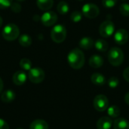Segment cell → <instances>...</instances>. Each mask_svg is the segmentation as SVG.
Listing matches in <instances>:
<instances>
[{
  "mask_svg": "<svg viewBox=\"0 0 129 129\" xmlns=\"http://www.w3.org/2000/svg\"><path fill=\"white\" fill-rule=\"evenodd\" d=\"M69 65L74 70L81 69L85 64V55L82 51L78 48H73L67 56Z\"/></svg>",
  "mask_w": 129,
  "mask_h": 129,
  "instance_id": "cell-1",
  "label": "cell"
},
{
  "mask_svg": "<svg viewBox=\"0 0 129 129\" xmlns=\"http://www.w3.org/2000/svg\"><path fill=\"white\" fill-rule=\"evenodd\" d=\"M108 60L113 67L120 66L124 60V53L119 48L113 47L108 52Z\"/></svg>",
  "mask_w": 129,
  "mask_h": 129,
  "instance_id": "cell-2",
  "label": "cell"
},
{
  "mask_svg": "<svg viewBox=\"0 0 129 129\" xmlns=\"http://www.w3.org/2000/svg\"><path fill=\"white\" fill-rule=\"evenodd\" d=\"M2 34L5 40L14 41L19 37L20 30L18 26L14 23H8L3 28Z\"/></svg>",
  "mask_w": 129,
  "mask_h": 129,
  "instance_id": "cell-3",
  "label": "cell"
},
{
  "mask_svg": "<svg viewBox=\"0 0 129 129\" xmlns=\"http://www.w3.org/2000/svg\"><path fill=\"white\" fill-rule=\"evenodd\" d=\"M51 39L56 43L63 42L67 37V29L64 26L61 24L55 25L51 32Z\"/></svg>",
  "mask_w": 129,
  "mask_h": 129,
  "instance_id": "cell-4",
  "label": "cell"
},
{
  "mask_svg": "<svg viewBox=\"0 0 129 129\" xmlns=\"http://www.w3.org/2000/svg\"><path fill=\"white\" fill-rule=\"evenodd\" d=\"M82 13L85 17L88 19H94L99 15L100 9L95 4L87 3L82 6Z\"/></svg>",
  "mask_w": 129,
  "mask_h": 129,
  "instance_id": "cell-5",
  "label": "cell"
},
{
  "mask_svg": "<svg viewBox=\"0 0 129 129\" xmlns=\"http://www.w3.org/2000/svg\"><path fill=\"white\" fill-rule=\"evenodd\" d=\"M45 72L41 68L35 67V68H31L29 70L28 77L29 81L33 83H36V84L41 83L45 79Z\"/></svg>",
  "mask_w": 129,
  "mask_h": 129,
  "instance_id": "cell-6",
  "label": "cell"
},
{
  "mask_svg": "<svg viewBox=\"0 0 129 129\" xmlns=\"http://www.w3.org/2000/svg\"><path fill=\"white\" fill-rule=\"evenodd\" d=\"M115 31V25L111 20L104 21L99 27V33L102 37L109 38Z\"/></svg>",
  "mask_w": 129,
  "mask_h": 129,
  "instance_id": "cell-7",
  "label": "cell"
},
{
  "mask_svg": "<svg viewBox=\"0 0 129 129\" xmlns=\"http://www.w3.org/2000/svg\"><path fill=\"white\" fill-rule=\"evenodd\" d=\"M93 105L96 110L104 112L109 107V100L107 96L104 94H98L94 98Z\"/></svg>",
  "mask_w": 129,
  "mask_h": 129,
  "instance_id": "cell-8",
  "label": "cell"
},
{
  "mask_svg": "<svg viewBox=\"0 0 129 129\" xmlns=\"http://www.w3.org/2000/svg\"><path fill=\"white\" fill-rule=\"evenodd\" d=\"M57 20V15L55 12L49 11L45 12L41 17V21L45 26H51L55 24Z\"/></svg>",
  "mask_w": 129,
  "mask_h": 129,
  "instance_id": "cell-9",
  "label": "cell"
},
{
  "mask_svg": "<svg viewBox=\"0 0 129 129\" xmlns=\"http://www.w3.org/2000/svg\"><path fill=\"white\" fill-rule=\"evenodd\" d=\"M129 39L128 33L125 29H119L114 35V41L119 45H123L128 42Z\"/></svg>",
  "mask_w": 129,
  "mask_h": 129,
  "instance_id": "cell-10",
  "label": "cell"
},
{
  "mask_svg": "<svg viewBox=\"0 0 129 129\" xmlns=\"http://www.w3.org/2000/svg\"><path fill=\"white\" fill-rule=\"evenodd\" d=\"M113 120L110 117H101L97 122L98 129H110L113 125Z\"/></svg>",
  "mask_w": 129,
  "mask_h": 129,
  "instance_id": "cell-11",
  "label": "cell"
},
{
  "mask_svg": "<svg viewBox=\"0 0 129 129\" xmlns=\"http://www.w3.org/2000/svg\"><path fill=\"white\" fill-rule=\"evenodd\" d=\"M12 80L16 85H22L26 81V75L23 71H17L13 75Z\"/></svg>",
  "mask_w": 129,
  "mask_h": 129,
  "instance_id": "cell-12",
  "label": "cell"
},
{
  "mask_svg": "<svg viewBox=\"0 0 129 129\" xmlns=\"http://www.w3.org/2000/svg\"><path fill=\"white\" fill-rule=\"evenodd\" d=\"M79 45L82 49L89 50L94 45V42L92 38L85 36V37H83V38H82L80 39Z\"/></svg>",
  "mask_w": 129,
  "mask_h": 129,
  "instance_id": "cell-13",
  "label": "cell"
},
{
  "mask_svg": "<svg viewBox=\"0 0 129 129\" xmlns=\"http://www.w3.org/2000/svg\"><path fill=\"white\" fill-rule=\"evenodd\" d=\"M104 64V59L101 56L98 54L92 55L89 59V65L92 68H100Z\"/></svg>",
  "mask_w": 129,
  "mask_h": 129,
  "instance_id": "cell-14",
  "label": "cell"
},
{
  "mask_svg": "<svg viewBox=\"0 0 129 129\" xmlns=\"http://www.w3.org/2000/svg\"><path fill=\"white\" fill-rule=\"evenodd\" d=\"M114 129H129V122L125 118H116L113 122Z\"/></svg>",
  "mask_w": 129,
  "mask_h": 129,
  "instance_id": "cell-15",
  "label": "cell"
},
{
  "mask_svg": "<svg viewBox=\"0 0 129 129\" xmlns=\"http://www.w3.org/2000/svg\"><path fill=\"white\" fill-rule=\"evenodd\" d=\"M91 81L93 84H94L96 85H103L106 82V78L101 73H95L91 75Z\"/></svg>",
  "mask_w": 129,
  "mask_h": 129,
  "instance_id": "cell-16",
  "label": "cell"
},
{
  "mask_svg": "<svg viewBox=\"0 0 129 129\" xmlns=\"http://www.w3.org/2000/svg\"><path fill=\"white\" fill-rule=\"evenodd\" d=\"M16 98L15 93L12 90H6L1 94V100L5 103H11Z\"/></svg>",
  "mask_w": 129,
  "mask_h": 129,
  "instance_id": "cell-17",
  "label": "cell"
},
{
  "mask_svg": "<svg viewBox=\"0 0 129 129\" xmlns=\"http://www.w3.org/2000/svg\"><path fill=\"white\" fill-rule=\"evenodd\" d=\"M37 6L42 11H48L51 9L54 5V0H36Z\"/></svg>",
  "mask_w": 129,
  "mask_h": 129,
  "instance_id": "cell-18",
  "label": "cell"
},
{
  "mask_svg": "<svg viewBox=\"0 0 129 129\" xmlns=\"http://www.w3.org/2000/svg\"><path fill=\"white\" fill-rule=\"evenodd\" d=\"M29 129H48V125L45 120L36 119L30 124Z\"/></svg>",
  "mask_w": 129,
  "mask_h": 129,
  "instance_id": "cell-19",
  "label": "cell"
},
{
  "mask_svg": "<svg viewBox=\"0 0 129 129\" xmlns=\"http://www.w3.org/2000/svg\"><path fill=\"white\" fill-rule=\"evenodd\" d=\"M94 47L98 51H99L101 52H105L107 51V49L109 48V45L107 41L100 39H98L94 42Z\"/></svg>",
  "mask_w": 129,
  "mask_h": 129,
  "instance_id": "cell-20",
  "label": "cell"
},
{
  "mask_svg": "<svg viewBox=\"0 0 129 129\" xmlns=\"http://www.w3.org/2000/svg\"><path fill=\"white\" fill-rule=\"evenodd\" d=\"M18 42L23 47H29L32 44V39L27 34H23L18 37Z\"/></svg>",
  "mask_w": 129,
  "mask_h": 129,
  "instance_id": "cell-21",
  "label": "cell"
},
{
  "mask_svg": "<svg viewBox=\"0 0 129 129\" xmlns=\"http://www.w3.org/2000/svg\"><path fill=\"white\" fill-rule=\"evenodd\" d=\"M107 113L110 118L116 119L120 115V109L116 105H112L107 108Z\"/></svg>",
  "mask_w": 129,
  "mask_h": 129,
  "instance_id": "cell-22",
  "label": "cell"
},
{
  "mask_svg": "<svg viewBox=\"0 0 129 129\" xmlns=\"http://www.w3.org/2000/svg\"><path fill=\"white\" fill-rule=\"evenodd\" d=\"M57 10L60 14H66L69 12L70 7H69V5L66 2L61 1L58 3L57 6Z\"/></svg>",
  "mask_w": 129,
  "mask_h": 129,
  "instance_id": "cell-23",
  "label": "cell"
},
{
  "mask_svg": "<svg viewBox=\"0 0 129 129\" xmlns=\"http://www.w3.org/2000/svg\"><path fill=\"white\" fill-rule=\"evenodd\" d=\"M20 67L24 70H29L32 67V63L28 58H23L20 61Z\"/></svg>",
  "mask_w": 129,
  "mask_h": 129,
  "instance_id": "cell-24",
  "label": "cell"
},
{
  "mask_svg": "<svg viewBox=\"0 0 129 129\" xmlns=\"http://www.w3.org/2000/svg\"><path fill=\"white\" fill-rule=\"evenodd\" d=\"M82 13L81 11H75L73 12H72V14H70V19L74 23H78L79 21L82 20Z\"/></svg>",
  "mask_w": 129,
  "mask_h": 129,
  "instance_id": "cell-25",
  "label": "cell"
},
{
  "mask_svg": "<svg viewBox=\"0 0 129 129\" xmlns=\"http://www.w3.org/2000/svg\"><path fill=\"white\" fill-rule=\"evenodd\" d=\"M119 11L122 15L125 17L129 16V4L128 3H123L119 6Z\"/></svg>",
  "mask_w": 129,
  "mask_h": 129,
  "instance_id": "cell-26",
  "label": "cell"
},
{
  "mask_svg": "<svg viewBox=\"0 0 129 129\" xmlns=\"http://www.w3.org/2000/svg\"><path fill=\"white\" fill-rule=\"evenodd\" d=\"M119 81L118 78L114 77V76L110 78L108 80V85L111 88H116L119 85Z\"/></svg>",
  "mask_w": 129,
  "mask_h": 129,
  "instance_id": "cell-27",
  "label": "cell"
},
{
  "mask_svg": "<svg viewBox=\"0 0 129 129\" xmlns=\"http://www.w3.org/2000/svg\"><path fill=\"white\" fill-rule=\"evenodd\" d=\"M102 4L105 8H111L116 6L117 4V0H102Z\"/></svg>",
  "mask_w": 129,
  "mask_h": 129,
  "instance_id": "cell-28",
  "label": "cell"
},
{
  "mask_svg": "<svg viewBox=\"0 0 129 129\" xmlns=\"http://www.w3.org/2000/svg\"><path fill=\"white\" fill-rule=\"evenodd\" d=\"M12 3V0H0V9H5L11 7Z\"/></svg>",
  "mask_w": 129,
  "mask_h": 129,
  "instance_id": "cell-29",
  "label": "cell"
},
{
  "mask_svg": "<svg viewBox=\"0 0 129 129\" xmlns=\"http://www.w3.org/2000/svg\"><path fill=\"white\" fill-rule=\"evenodd\" d=\"M11 10L14 12V13H19L21 11V6L20 4H18L17 2H14L11 4Z\"/></svg>",
  "mask_w": 129,
  "mask_h": 129,
  "instance_id": "cell-30",
  "label": "cell"
},
{
  "mask_svg": "<svg viewBox=\"0 0 129 129\" xmlns=\"http://www.w3.org/2000/svg\"><path fill=\"white\" fill-rule=\"evenodd\" d=\"M0 129H9L8 123L2 119H0Z\"/></svg>",
  "mask_w": 129,
  "mask_h": 129,
  "instance_id": "cell-31",
  "label": "cell"
},
{
  "mask_svg": "<svg viewBox=\"0 0 129 129\" xmlns=\"http://www.w3.org/2000/svg\"><path fill=\"white\" fill-rule=\"evenodd\" d=\"M123 77H124V79L129 82V67H127L125 70H124V72H123Z\"/></svg>",
  "mask_w": 129,
  "mask_h": 129,
  "instance_id": "cell-32",
  "label": "cell"
},
{
  "mask_svg": "<svg viewBox=\"0 0 129 129\" xmlns=\"http://www.w3.org/2000/svg\"><path fill=\"white\" fill-rule=\"evenodd\" d=\"M125 101L128 105H129V92H128L125 96Z\"/></svg>",
  "mask_w": 129,
  "mask_h": 129,
  "instance_id": "cell-33",
  "label": "cell"
},
{
  "mask_svg": "<svg viewBox=\"0 0 129 129\" xmlns=\"http://www.w3.org/2000/svg\"><path fill=\"white\" fill-rule=\"evenodd\" d=\"M3 87H4V84H3V82H2V79L0 78V94L2 93V91L3 90Z\"/></svg>",
  "mask_w": 129,
  "mask_h": 129,
  "instance_id": "cell-34",
  "label": "cell"
},
{
  "mask_svg": "<svg viewBox=\"0 0 129 129\" xmlns=\"http://www.w3.org/2000/svg\"><path fill=\"white\" fill-rule=\"evenodd\" d=\"M2 25V18L1 16H0V27H1Z\"/></svg>",
  "mask_w": 129,
  "mask_h": 129,
  "instance_id": "cell-35",
  "label": "cell"
},
{
  "mask_svg": "<svg viewBox=\"0 0 129 129\" xmlns=\"http://www.w3.org/2000/svg\"><path fill=\"white\" fill-rule=\"evenodd\" d=\"M17 1H18V2H23V1H25V0H17Z\"/></svg>",
  "mask_w": 129,
  "mask_h": 129,
  "instance_id": "cell-36",
  "label": "cell"
},
{
  "mask_svg": "<svg viewBox=\"0 0 129 129\" xmlns=\"http://www.w3.org/2000/svg\"><path fill=\"white\" fill-rule=\"evenodd\" d=\"M77 1H83V0H77Z\"/></svg>",
  "mask_w": 129,
  "mask_h": 129,
  "instance_id": "cell-37",
  "label": "cell"
},
{
  "mask_svg": "<svg viewBox=\"0 0 129 129\" xmlns=\"http://www.w3.org/2000/svg\"><path fill=\"white\" fill-rule=\"evenodd\" d=\"M17 129H23V128H17Z\"/></svg>",
  "mask_w": 129,
  "mask_h": 129,
  "instance_id": "cell-38",
  "label": "cell"
},
{
  "mask_svg": "<svg viewBox=\"0 0 129 129\" xmlns=\"http://www.w3.org/2000/svg\"><path fill=\"white\" fill-rule=\"evenodd\" d=\"M122 1H125V0H122Z\"/></svg>",
  "mask_w": 129,
  "mask_h": 129,
  "instance_id": "cell-39",
  "label": "cell"
}]
</instances>
